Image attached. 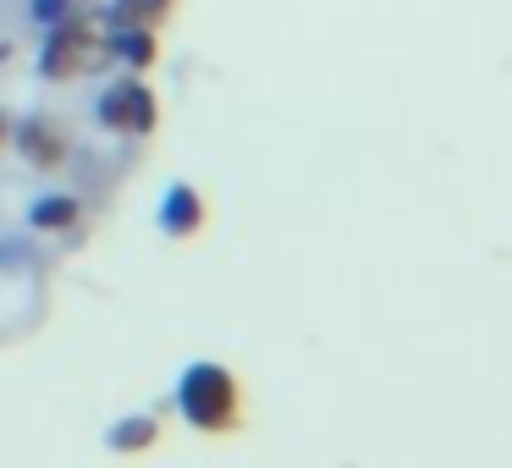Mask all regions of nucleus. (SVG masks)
<instances>
[{
  "label": "nucleus",
  "mask_w": 512,
  "mask_h": 468,
  "mask_svg": "<svg viewBox=\"0 0 512 468\" xmlns=\"http://www.w3.org/2000/svg\"><path fill=\"white\" fill-rule=\"evenodd\" d=\"M0 127H6V122H0Z\"/></svg>",
  "instance_id": "9"
},
{
  "label": "nucleus",
  "mask_w": 512,
  "mask_h": 468,
  "mask_svg": "<svg viewBox=\"0 0 512 468\" xmlns=\"http://www.w3.org/2000/svg\"><path fill=\"white\" fill-rule=\"evenodd\" d=\"M105 56H116L122 67H149L155 61V34L138 23H116L111 34H105Z\"/></svg>",
  "instance_id": "4"
},
{
  "label": "nucleus",
  "mask_w": 512,
  "mask_h": 468,
  "mask_svg": "<svg viewBox=\"0 0 512 468\" xmlns=\"http://www.w3.org/2000/svg\"><path fill=\"white\" fill-rule=\"evenodd\" d=\"M199 215H204V210H199V199H193V188H171V193H166V210H160V221H166L177 237L193 232V226H199Z\"/></svg>",
  "instance_id": "5"
},
{
  "label": "nucleus",
  "mask_w": 512,
  "mask_h": 468,
  "mask_svg": "<svg viewBox=\"0 0 512 468\" xmlns=\"http://www.w3.org/2000/svg\"><path fill=\"white\" fill-rule=\"evenodd\" d=\"M72 215H78V210H72V199H39L34 204V221L39 226H67Z\"/></svg>",
  "instance_id": "8"
},
{
  "label": "nucleus",
  "mask_w": 512,
  "mask_h": 468,
  "mask_svg": "<svg viewBox=\"0 0 512 468\" xmlns=\"http://www.w3.org/2000/svg\"><path fill=\"white\" fill-rule=\"evenodd\" d=\"M17 149L28 160H39V166H56L67 155V133L56 122H45V116H28V122H17Z\"/></svg>",
  "instance_id": "3"
},
{
  "label": "nucleus",
  "mask_w": 512,
  "mask_h": 468,
  "mask_svg": "<svg viewBox=\"0 0 512 468\" xmlns=\"http://www.w3.org/2000/svg\"><path fill=\"white\" fill-rule=\"evenodd\" d=\"M72 6H78V0H28V12H34L39 28H61L72 17Z\"/></svg>",
  "instance_id": "7"
},
{
  "label": "nucleus",
  "mask_w": 512,
  "mask_h": 468,
  "mask_svg": "<svg viewBox=\"0 0 512 468\" xmlns=\"http://www.w3.org/2000/svg\"><path fill=\"white\" fill-rule=\"evenodd\" d=\"M100 56H105V45H94L89 28H83L78 17H67L61 28H50L45 50H39V78L67 83V78H78V72L100 67ZM105 61H111V56H105Z\"/></svg>",
  "instance_id": "1"
},
{
  "label": "nucleus",
  "mask_w": 512,
  "mask_h": 468,
  "mask_svg": "<svg viewBox=\"0 0 512 468\" xmlns=\"http://www.w3.org/2000/svg\"><path fill=\"white\" fill-rule=\"evenodd\" d=\"M166 6H171V0H116L111 28H116V23H138V28H149V23H160V17H166Z\"/></svg>",
  "instance_id": "6"
},
{
  "label": "nucleus",
  "mask_w": 512,
  "mask_h": 468,
  "mask_svg": "<svg viewBox=\"0 0 512 468\" xmlns=\"http://www.w3.org/2000/svg\"><path fill=\"white\" fill-rule=\"evenodd\" d=\"M94 116H100L111 133H149L155 127V94L144 83H111V89L94 100Z\"/></svg>",
  "instance_id": "2"
}]
</instances>
